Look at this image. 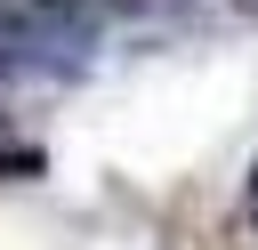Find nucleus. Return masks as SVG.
I'll return each instance as SVG.
<instances>
[{"label": "nucleus", "instance_id": "1", "mask_svg": "<svg viewBox=\"0 0 258 250\" xmlns=\"http://www.w3.org/2000/svg\"><path fill=\"white\" fill-rule=\"evenodd\" d=\"M242 8H258V0H242Z\"/></svg>", "mask_w": 258, "mask_h": 250}]
</instances>
